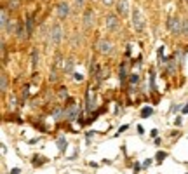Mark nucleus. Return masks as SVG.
I'll return each instance as SVG.
<instances>
[{"label":"nucleus","mask_w":188,"mask_h":174,"mask_svg":"<svg viewBox=\"0 0 188 174\" xmlns=\"http://www.w3.org/2000/svg\"><path fill=\"white\" fill-rule=\"evenodd\" d=\"M152 113H153V108H152V106H145V108L141 110V117L146 118V117H150Z\"/></svg>","instance_id":"17"},{"label":"nucleus","mask_w":188,"mask_h":174,"mask_svg":"<svg viewBox=\"0 0 188 174\" xmlns=\"http://www.w3.org/2000/svg\"><path fill=\"white\" fill-rule=\"evenodd\" d=\"M166 157H167L166 152H157V155H155V160H157V162H162Z\"/></svg>","instance_id":"21"},{"label":"nucleus","mask_w":188,"mask_h":174,"mask_svg":"<svg viewBox=\"0 0 188 174\" xmlns=\"http://www.w3.org/2000/svg\"><path fill=\"white\" fill-rule=\"evenodd\" d=\"M113 45H111L110 40H106V38H101V40L97 42V52H101V54H110Z\"/></svg>","instance_id":"2"},{"label":"nucleus","mask_w":188,"mask_h":174,"mask_svg":"<svg viewBox=\"0 0 188 174\" xmlns=\"http://www.w3.org/2000/svg\"><path fill=\"white\" fill-rule=\"evenodd\" d=\"M37 64H38V51L35 49L31 51V68H37Z\"/></svg>","instance_id":"15"},{"label":"nucleus","mask_w":188,"mask_h":174,"mask_svg":"<svg viewBox=\"0 0 188 174\" xmlns=\"http://www.w3.org/2000/svg\"><path fill=\"white\" fill-rule=\"evenodd\" d=\"M18 37H19V38H25V37H28L26 25H23V23H18Z\"/></svg>","instance_id":"12"},{"label":"nucleus","mask_w":188,"mask_h":174,"mask_svg":"<svg viewBox=\"0 0 188 174\" xmlns=\"http://www.w3.org/2000/svg\"><path fill=\"white\" fill-rule=\"evenodd\" d=\"M104 23H106V28L108 30H117L118 28V19H117V16H113V14H108Z\"/></svg>","instance_id":"6"},{"label":"nucleus","mask_w":188,"mask_h":174,"mask_svg":"<svg viewBox=\"0 0 188 174\" xmlns=\"http://www.w3.org/2000/svg\"><path fill=\"white\" fill-rule=\"evenodd\" d=\"M183 124V118L181 117H176V120H174V125H181Z\"/></svg>","instance_id":"27"},{"label":"nucleus","mask_w":188,"mask_h":174,"mask_svg":"<svg viewBox=\"0 0 188 174\" xmlns=\"http://www.w3.org/2000/svg\"><path fill=\"white\" fill-rule=\"evenodd\" d=\"M157 134H159V132H157V129H153V131L150 132V136H152V138H157Z\"/></svg>","instance_id":"29"},{"label":"nucleus","mask_w":188,"mask_h":174,"mask_svg":"<svg viewBox=\"0 0 188 174\" xmlns=\"http://www.w3.org/2000/svg\"><path fill=\"white\" fill-rule=\"evenodd\" d=\"M7 90V75L2 71V92H5Z\"/></svg>","instance_id":"20"},{"label":"nucleus","mask_w":188,"mask_h":174,"mask_svg":"<svg viewBox=\"0 0 188 174\" xmlns=\"http://www.w3.org/2000/svg\"><path fill=\"white\" fill-rule=\"evenodd\" d=\"M127 71H129V64H127V63H122V64H120V70H118V78H120V84H122V85L125 84Z\"/></svg>","instance_id":"8"},{"label":"nucleus","mask_w":188,"mask_h":174,"mask_svg":"<svg viewBox=\"0 0 188 174\" xmlns=\"http://www.w3.org/2000/svg\"><path fill=\"white\" fill-rule=\"evenodd\" d=\"M183 33L188 35V19H183Z\"/></svg>","instance_id":"24"},{"label":"nucleus","mask_w":188,"mask_h":174,"mask_svg":"<svg viewBox=\"0 0 188 174\" xmlns=\"http://www.w3.org/2000/svg\"><path fill=\"white\" fill-rule=\"evenodd\" d=\"M132 25L136 28V31H143V30H145V18L141 16L139 9H136V7H134V11H132Z\"/></svg>","instance_id":"1"},{"label":"nucleus","mask_w":188,"mask_h":174,"mask_svg":"<svg viewBox=\"0 0 188 174\" xmlns=\"http://www.w3.org/2000/svg\"><path fill=\"white\" fill-rule=\"evenodd\" d=\"M52 117H54L56 120H59L61 117H66V113H64V108H59V106H58V108H54V110H52Z\"/></svg>","instance_id":"13"},{"label":"nucleus","mask_w":188,"mask_h":174,"mask_svg":"<svg viewBox=\"0 0 188 174\" xmlns=\"http://www.w3.org/2000/svg\"><path fill=\"white\" fill-rule=\"evenodd\" d=\"M167 26L171 28V31H173V33H178V35L181 33V23H180V19H178V18H171Z\"/></svg>","instance_id":"7"},{"label":"nucleus","mask_w":188,"mask_h":174,"mask_svg":"<svg viewBox=\"0 0 188 174\" xmlns=\"http://www.w3.org/2000/svg\"><path fill=\"white\" fill-rule=\"evenodd\" d=\"M68 14H70L68 4H66V2H59V4H58V16H59V18H66Z\"/></svg>","instance_id":"9"},{"label":"nucleus","mask_w":188,"mask_h":174,"mask_svg":"<svg viewBox=\"0 0 188 174\" xmlns=\"http://www.w3.org/2000/svg\"><path fill=\"white\" fill-rule=\"evenodd\" d=\"M117 11L120 16H127L129 12V5H127V0H118L117 2Z\"/></svg>","instance_id":"10"},{"label":"nucleus","mask_w":188,"mask_h":174,"mask_svg":"<svg viewBox=\"0 0 188 174\" xmlns=\"http://www.w3.org/2000/svg\"><path fill=\"white\" fill-rule=\"evenodd\" d=\"M103 2H104V4H106V5H110V4H111V2H113V0H103Z\"/></svg>","instance_id":"36"},{"label":"nucleus","mask_w":188,"mask_h":174,"mask_svg":"<svg viewBox=\"0 0 188 174\" xmlns=\"http://www.w3.org/2000/svg\"><path fill=\"white\" fill-rule=\"evenodd\" d=\"M180 108H181V106H180V104H176V106H173V113H176V111H178V110H180Z\"/></svg>","instance_id":"32"},{"label":"nucleus","mask_w":188,"mask_h":174,"mask_svg":"<svg viewBox=\"0 0 188 174\" xmlns=\"http://www.w3.org/2000/svg\"><path fill=\"white\" fill-rule=\"evenodd\" d=\"M181 111H183V113H188V103L183 106V110H181Z\"/></svg>","instance_id":"34"},{"label":"nucleus","mask_w":188,"mask_h":174,"mask_svg":"<svg viewBox=\"0 0 188 174\" xmlns=\"http://www.w3.org/2000/svg\"><path fill=\"white\" fill-rule=\"evenodd\" d=\"M85 110H87V111L96 110V101H94V92H92V89L87 90V103H85Z\"/></svg>","instance_id":"5"},{"label":"nucleus","mask_w":188,"mask_h":174,"mask_svg":"<svg viewBox=\"0 0 188 174\" xmlns=\"http://www.w3.org/2000/svg\"><path fill=\"white\" fill-rule=\"evenodd\" d=\"M75 2H77V5H78V7H82V5H84V2H85V0H75Z\"/></svg>","instance_id":"31"},{"label":"nucleus","mask_w":188,"mask_h":174,"mask_svg":"<svg viewBox=\"0 0 188 174\" xmlns=\"http://www.w3.org/2000/svg\"><path fill=\"white\" fill-rule=\"evenodd\" d=\"M33 26H35L33 14H28V16H26V31H28V37L33 33Z\"/></svg>","instance_id":"11"},{"label":"nucleus","mask_w":188,"mask_h":174,"mask_svg":"<svg viewBox=\"0 0 188 174\" xmlns=\"http://www.w3.org/2000/svg\"><path fill=\"white\" fill-rule=\"evenodd\" d=\"M125 129H127V125H122V127H120V129H118V134H120V132H124Z\"/></svg>","instance_id":"35"},{"label":"nucleus","mask_w":188,"mask_h":174,"mask_svg":"<svg viewBox=\"0 0 188 174\" xmlns=\"http://www.w3.org/2000/svg\"><path fill=\"white\" fill-rule=\"evenodd\" d=\"M58 96L59 97H68V90H66V87H59V90H58Z\"/></svg>","instance_id":"19"},{"label":"nucleus","mask_w":188,"mask_h":174,"mask_svg":"<svg viewBox=\"0 0 188 174\" xmlns=\"http://www.w3.org/2000/svg\"><path fill=\"white\" fill-rule=\"evenodd\" d=\"M138 82H139V75L138 73H132V75L129 77V84H131V85H136Z\"/></svg>","instance_id":"18"},{"label":"nucleus","mask_w":188,"mask_h":174,"mask_svg":"<svg viewBox=\"0 0 188 174\" xmlns=\"http://www.w3.org/2000/svg\"><path fill=\"white\" fill-rule=\"evenodd\" d=\"M162 57H164V45L159 47V59H162Z\"/></svg>","instance_id":"28"},{"label":"nucleus","mask_w":188,"mask_h":174,"mask_svg":"<svg viewBox=\"0 0 188 174\" xmlns=\"http://www.w3.org/2000/svg\"><path fill=\"white\" fill-rule=\"evenodd\" d=\"M51 38H52V44H59L63 38V30L61 25H54L52 30H51Z\"/></svg>","instance_id":"3"},{"label":"nucleus","mask_w":188,"mask_h":174,"mask_svg":"<svg viewBox=\"0 0 188 174\" xmlns=\"http://www.w3.org/2000/svg\"><path fill=\"white\" fill-rule=\"evenodd\" d=\"M2 28L7 30L9 28V19H7V9H2Z\"/></svg>","instance_id":"14"},{"label":"nucleus","mask_w":188,"mask_h":174,"mask_svg":"<svg viewBox=\"0 0 188 174\" xmlns=\"http://www.w3.org/2000/svg\"><path fill=\"white\" fill-rule=\"evenodd\" d=\"M21 172V169H18V167H16V169H12V171H11V174H19Z\"/></svg>","instance_id":"30"},{"label":"nucleus","mask_w":188,"mask_h":174,"mask_svg":"<svg viewBox=\"0 0 188 174\" xmlns=\"http://www.w3.org/2000/svg\"><path fill=\"white\" fill-rule=\"evenodd\" d=\"M58 148L61 150V152H64V148H66V139H64V136H61V138H58Z\"/></svg>","instance_id":"16"},{"label":"nucleus","mask_w":188,"mask_h":174,"mask_svg":"<svg viewBox=\"0 0 188 174\" xmlns=\"http://www.w3.org/2000/svg\"><path fill=\"white\" fill-rule=\"evenodd\" d=\"M71 70H73V61H71V59H68V61H66V64H64V71H71Z\"/></svg>","instance_id":"22"},{"label":"nucleus","mask_w":188,"mask_h":174,"mask_svg":"<svg viewBox=\"0 0 188 174\" xmlns=\"http://www.w3.org/2000/svg\"><path fill=\"white\" fill-rule=\"evenodd\" d=\"M92 25H94V12H92V9H85L84 11V26L91 28Z\"/></svg>","instance_id":"4"},{"label":"nucleus","mask_w":188,"mask_h":174,"mask_svg":"<svg viewBox=\"0 0 188 174\" xmlns=\"http://www.w3.org/2000/svg\"><path fill=\"white\" fill-rule=\"evenodd\" d=\"M73 77H75V80H77V82H82V80H84V75H80V73H75Z\"/></svg>","instance_id":"26"},{"label":"nucleus","mask_w":188,"mask_h":174,"mask_svg":"<svg viewBox=\"0 0 188 174\" xmlns=\"http://www.w3.org/2000/svg\"><path fill=\"white\" fill-rule=\"evenodd\" d=\"M11 7H12V9L14 7H18V0H12V2H11Z\"/></svg>","instance_id":"33"},{"label":"nucleus","mask_w":188,"mask_h":174,"mask_svg":"<svg viewBox=\"0 0 188 174\" xmlns=\"http://www.w3.org/2000/svg\"><path fill=\"white\" fill-rule=\"evenodd\" d=\"M33 166L35 167H40L42 166V159H40V157H33Z\"/></svg>","instance_id":"23"},{"label":"nucleus","mask_w":188,"mask_h":174,"mask_svg":"<svg viewBox=\"0 0 188 174\" xmlns=\"http://www.w3.org/2000/svg\"><path fill=\"white\" fill-rule=\"evenodd\" d=\"M153 164V159H146L145 162H143V167H150Z\"/></svg>","instance_id":"25"}]
</instances>
